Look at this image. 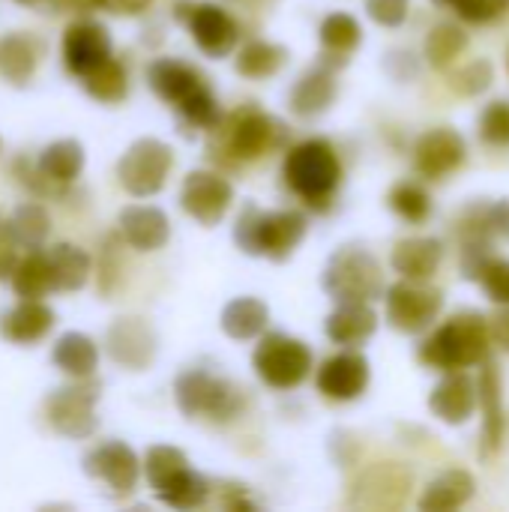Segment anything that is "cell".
<instances>
[{"label": "cell", "instance_id": "cell-52", "mask_svg": "<svg viewBox=\"0 0 509 512\" xmlns=\"http://www.w3.org/2000/svg\"><path fill=\"white\" fill-rule=\"evenodd\" d=\"M0 150H3V141H0Z\"/></svg>", "mask_w": 509, "mask_h": 512}, {"label": "cell", "instance_id": "cell-3", "mask_svg": "<svg viewBox=\"0 0 509 512\" xmlns=\"http://www.w3.org/2000/svg\"><path fill=\"white\" fill-rule=\"evenodd\" d=\"M285 186L312 210H327L342 183V162L327 138H306L288 147L282 162Z\"/></svg>", "mask_w": 509, "mask_h": 512}, {"label": "cell", "instance_id": "cell-29", "mask_svg": "<svg viewBox=\"0 0 509 512\" xmlns=\"http://www.w3.org/2000/svg\"><path fill=\"white\" fill-rule=\"evenodd\" d=\"M42 45L30 33L0 36V78L12 87H27L36 75Z\"/></svg>", "mask_w": 509, "mask_h": 512}, {"label": "cell", "instance_id": "cell-13", "mask_svg": "<svg viewBox=\"0 0 509 512\" xmlns=\"http://www.w3.org/2000/svg\"><path fill=\"white\" fill-rule=\"evenodd\" d=\"M234 204V186L228 177H222L219 171H210V168H198V171H189L183 177V186H180V207L186 210V216H192L198 225L204 228H213L219 225L228 210Z\"/></svg>", "mask_w": 509, "mask_h": 512}, {"label": "cell", "instance_id": "cell-30", "mask_svg": "<svg viewBox=\"0 0 509 512\" xmlns=\"http://www.w3.org/2000/svg\"><path fill=\"white\" fill-rule=\"evenodd\" d=\"M45 261L51 270V285L54 294H72L81 291L93 273V261L81 246L72 243H57V246H45Z\"/></svg>", "mask_w": 509, "mask_h": 512}, {"label": "cell", "instance_id": "cell-50", "mask_svg": "<svg viewBox=\"0 0 509 512\" xmlns=\"http://www.w3.org/2000/svg\"><path fill=\"white\" fill-rule=\"evenodd\" d=\"M489 333H492V345L509 354V303L501 306V312H495V318L489 321Z\"/></svg>", "mask_w": 509, "mask_h": 512}, {"label": "cell", "instance_id": "cell-14", "mask_svg": "<svg viewBox=\"0 0 509 512\" xmlns=\"http://www.w3.org/2000/svg\"><path fill=\"white\" fill-rule=\"evenodd\" d=\"M81 471L90 480L105 483L117 498L132 495L141 483V459L123 441H102L90 447L81 459Z\"/></svg>", "mask_w": 509, "mask_h": 512}, {"label": "cell", "instance_id": "cell-15", "mask_svg": "<svg viewBox=\"0 0 509 512\" xmlns=\"http://www.w3.org/2000/svg\"><path fill=\"white\" fill-rule=\"evenodd\" d=\"M105 348H108V357L126 372H144L153 366L159 354V336L144 318L123 315L108 327Z\"/></svg>", "mask_w": 509, "mask_h": 512}, {"label": "cell", "instance_id": "cell-18", "mask_svg": "<svg viewBox=\"0 0 509 512\" xmlns=\"http://www.w3.org/2000/svg\"><path fill=\"white\" fill-rule=\"evenodd\" d=\"M411 486H414V477L408 468L396 462H381L360 474V480L354 483L351 504L363 510H396L408 501Z\"/></svg>", "mask_w": 509, "mask_h": 512}, {"label": "cell", "instance_id": "cell-21", "mask_svg": "<svg viewBox=\"0 0 509 512\" xmlns=\"http://www.w3.org/2000/svg\"><path fill=\"white\" fill-rule=\"evenodd\" d=\"M120 237L138 252H156L171 240V219L162 207L153 204H129L117 216Z\"/></svg>", "mask_w": 509, "mask_h": 512}, {"label": "cell", "instance_id": "cell-36", "mask_svg": "<svg viewBox=\"0 0 509 512\" xmlns=\"http://www.w3.org/2000/svg\"><path fill=\"white\" fill-rule=\"evenodd\" d=\"M6 228L21 249H42L51 234V216L39 201H21L6 219Z\"/></svg>", "mask_w": 509, "mask_h": 512}, {"label": "cell", "instance_id": "cell-37", "mask_svg": "<svg viewBox=\"0 0 509 512\" xmlns=\"http://www.w3.org/2000/svg\"><path fill=\"white\" fill-rule=\"evenodd\" d=\"M156 498L171 510H198V507H204L210 501V480L189 465L174 480H168L162 489H156Z\"/></svg>", "mask_w": 509, "mask_h": 512}, {"label": "cell", "instance_id": "cell-38", "mask_svg": "<svg viewBox=\"0 0 509 512\" xmlns=\"http://www.w3.org/2000/svg\"><path fill=\"white\" fill-rule=\"evenodd\" d=\"M81 84H84L87 96L102 105H120L129 96V72L117 57H108L96 69H90L81 78Z\"/></svg>", "mask_w": 509, "mask_h": 512}, {"label": "cell", "instance_id": "cell-1", "mask_svg": "<svg viewBox=\"0 0 509 512\" xmlns=\"http://www.w3.org/2000/svg\"><path fill=\"white\" fill-rule=\"evenodd\" d=\"M147 84L192 129L210 132L222 120V108L210 81L201 69L180 57H156L147 66Z\"/></svg>", "mask_w": 509, "mask_h": 512}, {"label": "cell", "instance_id": "cell-33", "mask_svg": "<svg viewBox=\"0 0 509 512\" xmlns=\"http://www.w3.org/2000/svg\"><path fill=\"white\" fill-rule=\"evenodd\" d=\"M51 363L66 375V378H93L99 366V345L78 330L63 333L54 348H51Z\"/></svg>", "mask_w": 509, "mask_h": 512}, {"label": "cell", "instance_id": "cell-8", "mask_svg": "<svg viewBox=\"0 0 509 512\" xmlns=\"http://www.w3.org/2000/svg\"><path fill=\"white\" fill-rule=\"evenodd\" d=\"M315 357L309 345L288 333H261L252 351V369L270 390H294L312 375Z\"/></svg>", "mask_w": 509, "mask_h": 512}, {"label": "cell", "instance_id": "cell-25", "mask_svg": "<svg viewBox=\"0 0 509 512\" xmlns=\"http://www.w3.org/2000/svg\"><path fill=\"white\" fill-rule=\"evenodd\" d=\"M54 309L42 300H18L0 318V336L12 345H36L54 330Z\"/></svg>", "mask_w": 509, "mask_h": 512}, {"label": "cell", "instance_id": "cell-40", "mask_svg": "<svg viewBox=\"0 0 509 512\" xmlns=\"http://www.w3.org/2000/svg\"><path fill=\"white\" fill-rule=\"evenodd\" d=\"M183 468H189V459L180 447H171V444H153L141 462V474L147 477L153 492L162 489L168 480H174Z\"/></svg>", "mask_w": 509, "mask_h": 512}, {"label": "cell", "instance_id": "cell-45", "mask_svg": "<svg viewBox=\"0 0 509 512\" xmlns=\"http://www.w3.org/2000/svg\"><path fill=\"white\" fill-rule=\"evenodd\" d=\"M480 138L489 147H509V102H489L480 114Z\"/></svg>", "mask_w": 509, "mask_h": 512}, {"label": "cell", "instance_id": "cell-4", "mask_svg": "<svg viewBox=\"0 0 509 512\" xmlns=\"http://www.w3.org/2000/svg\"><path fill=\"white\" fill-rule=\"evenodd\" d=\"M210 135V153L231 162H255L288 144V126L255 105L237 108L234 114H222Z\"/></svg>", "mask_w": 509, "mask_h": 512}, {"label": "cell", "instance_id": "cell-32", "mask_svg": "<svg viewBox=\"0 0 509 512\" xmlns=\"http://www.w3.org/2000/svg\"><path fill=\"white\" fill-rule=\"evenodd\" d=\"M270 324V306L258 297H234L225 303L219 315V327L234 342H252L258 339Z\"/></svg>", "mask_w": 509, "mask_h": 512}, {"label": "cell", "instance_id": "cell-41", "mask_svg": "<svg viewBox=\"0 0 509 512\" xmlns=\"http://www.w3.org/2000/svg\"><path fill=\"white\" fill-rule=\"evenodd\" d=\"M462 234H486V237H504L509 240V201L477 204L465 210Z\"/></svg>", "mask_w": 509, "mask_h": 512}, {"label": "cell", "instance_id": "cell-11", "mask_svg": "<svg viewBox=\"0 0 509 512\" xmlns=\"http://www.w3.org/2000/svg\"><path fill=\"white\" fill-rule=\"evenodd\" d=\"M387 321L393 330L405 336H417L435 324L444 309V291L429 285V279H399L384 288Z\"/></svg>", "mask_w": 509, "mask_h": 512}, {"label": "cell", "instance_id": "cell-22", "mask_svg": "<svg viewBox=\"0 0 509 512\" xmlns=\"http://www.w3.org/2000/svg\"><path fill=\"white\" fill-rule=\"evenodd\" d=\"M336 93H339L336 69L321 60L297 78V84L291 87L288 105L297 117L312 120V117H321L324 111H330V105L336 102Z\"/></svg>", "mask_w": 509, "mask_h": 512}, {"label": "cell", "instance_id": "cell-9", "mask_svg": "<svg viewBox=\"0 0 509 512\" xmlns=\"http://www.w3.org/2000/svg\"><path fill=\"white\" fill-rule=\"evenodd\" d=\"M102 387L93 378H69V384L57 387L45 399V420L48 426L66 441H87L99 429L96 402Z\"/></svg>", "mask_w": 509, "mask_h": 512}, {"label": "cell", "instance_id": "cell-47", "mask_svg": "<svg viewBox=\"0 0 509 512\" xmlns=\"http://www.w3.org/2000/svg\"><path fill=\"white\" fill-rule=\"evenodd\" d=\"M411 0H366V15L381 27H402L408 21Z\"/></svg>", "mask_w": 509, "mask_h": 512}, {"label": "cell", "instance_id": "cell-20", "mask_svg": "<svg viewBox=\"0 0 509 512\" xmlns=\"http://www.w3.org/2000/svg\"><path fill=\"white\" fill-rule=\"evenodd\" d=\"M477 402L483 405V435H480V453L489 459L492 453L501 450L504 432H507V414H504V393H501V372L486 357L480 363V378H477Z\"/></svg>", "mask_w": 509, "mask_h": 512}, {"label": "cell", "instance_id": "cell-39", "mask_svg": "<svg viewBox=\"0 0 509 512\" xmlns=\"http://www.w3.org/2000/svg\"><path fill=\"white\" fill-rule=\"evenodd\" d=\"M465 45H468V33L459 24H453V21H441V24H435L429 30L426 45H423V54H426V63L432 69H441L444 72L447 66L456 63V57L465 51Z\"/></svg>", "mask_w": 509, "mask_h": 512}, {"label": "cell", "instance_id": "cell-44", "mask_svg": "<svg viewBox=\"0 0 509 512\" xmlns=\"http://www.w3.org/2000/svg\"><path fill=\"white\" fill-rule=\"evenodd\" d=\"M474 282H480V288L486 291V297L498 306L509 303V261L507 258H495L489 255L480 270L474 273Z\"/></svg>", "mask_w": 509, "mask_h": 512}, {"label": "cell", "instance_id": "cell-31", "mask_svg": "<svg viewBox=\"0 0 509 512\" xmlns=\"http://www.w3.org/2000/svg\"><path fill=\"white\" fill-rule=\"evenodd\" d=\"M477 495V477L471 471H462V468H450L444 474H438L423 498H420V510L426 512H450L462 510L471 498Z\"/></svg>", "mask_w": 509, "mask_h": 512}, {"label": "cell", "instance_id": "cell-26", "mask_svg": "<svg viewBox=\"0 0 509 512\" xmlns=\"http://www.w3.org/2000/svg\"><path fill=\"white\" fill-rule=\"evenodd\" d=\"M318 39H321V60L333 69H342L348 57L360 48L363 27L351 12H330L318 27Z\"/></svg>", "mask_w": 509, "mask_h": 512}, {"label": "cell", "instance_id": "cell-6", "mask_svg": "<svg viewBox=\"0 0 509 512\" xmlns=\"http://www.w3.org/2000/svg\"><path fill=\"white\" fill-rule=\"evenodd\" d=\"M174 402L186 420L231 423L240 417L246 396L237 384L207 369H186L174 381Z\"/></svg>", "mask_w": 509, "mask_h": 512}, {"label": "cell", "instance_id": "cell-34", "mask_svg": "<svg viewBox=\"0 0 509 512\" xmlns=\"http://www.w3.org/2000/svg\"><path fill=\"white\" fill-rule=\"evenodd\" d=\"M9 279H12V291H15L18 300H42V297L54 294L51 270H48V261H45V246L42 249H27V255L15 261Z\"/></svg>", "mask_w": 509, "mask_h": 512}, {"label": "cell", "instance_id": "cell-43", "mask_svg": "<svg viewBox=\"0 0 509 512\" xmlns=\"http://www.w3.org/2000/svg\"><path fill=\"white\" fill-rule=\"evenodd\" d=\"M492 81H495V66H492L489 60H483V57L465 63V66H459V69L450 75V87H453L459 96H468V99L483 96V93L492 87Z\"/></svg>", "mask_w": 509, "mask_h": 512}, {"label": "cell", "instance_id": "cell-27", "mask_svg": "<svg viewBox=\"0 0 509 512\" xmlns=\"http://www.w3.org/2000/svg\"><path fill=\"white\" fill-rule=\"evenodd\" d=\"M444 261V243L438 237H405L393 246L390 264L402 279H432Z\"/></svg>", "mask_w": 509, "mask_h": 512}, {"label": "cell", "instance_id": "cell-48", "mask_svg": "<svg viewBox=\"0 0 509 512\" xmlns=\"http://www.w3.org/2000/svg\"><path fill=\"white\" fill-rule=\"evenodd\" d=\"M111 252H114V237L105 243V249L99 255V288H102V294L114 291V282H117V273H120V264L111 261Z\"/></svg>", "mask_w": 509, "mask_h": 512}, {"label": "cell", "instance_id": "cell-5", "mask_svg": "<svg viewBox=\"0 0 509 512\" xmlns=\"http://www.w3.org/2000/svg\"><path fill=\"white\" fill-rule=\"evenodd\" d=\"M492 351V333H489V318L480 312H462L441 324L423 345H420V360L438 372H456V369H471L480 366Z\"/></svg>", "mask_w": 509, "mask_h": 512}, {"label": "cell", "instance_id": "cell-28", "mask_svg": "<svg viewBox=\"0 0 509 512\" xmlns=\"http://www.w3.org/2000/svg\"><path fill=\"white\" fill-rule=\"evenodd\" d=\"M84 162H87L84 144L75 141V138H60V141L45 144L33 165H36L42 180H48L51 186L63 189V186H69V183H75L81 177Z\"/></svg>", "mask_w": 509, "mask_h": 512}, {"label": "cell", "instance_id": "cell-42", "mask_svg": "<svg viewBox=\"0 0 509 512\" xmlns=\"http://www.w3.org/2000/svg\"><path fill=\"white\" fill-rule=\"evenodd\" d=\"M387 204H390V210L399 219H405L411 225H420V222H426L432 216V198H429V192L420 183H411V180L396 183L390 189V195H387Z\"/></svg>", "mask_w": 509, "mask_h": 512}, {"label": "cell", "instance_id": "cell-2", "mask_svg": "<svg viewBox=\"0 0 509 512\" xmlns=\"http://www.w3.org/2000/svg\"><path fill=\"white\" fill-rule=\"evenodd\" d=\"M306 231L309 219L303 210H261L258 204H246L234 222V243L243 255L282 264L306 240Z\"/></svg>", "mask_w": 509, "mask_h": 512}, {"label": "cell", "instance_id": "cell-19", "mask_svg": "<svg viewBox=\"0 0 509 512\" xmlns=\"http://www.w3.org/2000/svg\"><path fill=\"white\" fill-rule=\"evenodd\" d=\"M468 156V144L456 129H432L414 144V168L426 180H441L453 174Z\"/></svg>", "mask_w": 509, "mask_h": 512}, {"label": "cell", "instance_id": "cell-16", "mask_svg": "<svg viewBox=\"0 0 509 512\" xmlns=\"http://www.w3.org/2000/svg\"><path fill=\"white\" fill-rule=\"evenodd\" d=\"M63 66L69 75L84 78L90 69H96L99 63H105L108 57H114V42L105 24L93 21V18H78L63 30Z\"/></svg>", "mask_w": 509, "mask_h": 512}, {"label": "cell", "instance_id": "cell-46", "mask_svg": "<svg viewBox=\"0 0 509 512\" xmlns=\"http://www.w3.org/2000/svg\"><path fill=\"white\" fill-rule=\"evenodd\" d=\"M435 3L456 9V15L471 24H486L509 12V0H435Z\"/></svg>", "mask_w": 509, "mask_h": 512}, {"label": "cell", "instance_id": "cell-49", "mask_svg": "<svg viewBox=\"0 0 509 512\" xmlns=\"http://www.w3.org/2000/svg\"><path fill=\"white\" fill-rule=\"evenodd\" d=\"M90 3L114 15H141L153 0H90Z\"/></svg>", "mask_w": 509, "mask_h": 512}, {"label": "cell", "instance_id": "cell-51", "mask_svg": "<svg viewBox=\"0 0 509 512\" xmlns=\"http://www.w3.org/2000/svg\"><path fill=\"white\" fill-rule=\"evenodd\" d=\"M15 3H21V6H27V3H36V0H15Z\"/></svg>", "mask_w": 509, "mask_h": 512}, {"label": "cell", "instance_id": "cell-23", "mask_svg": "<svg viewBox=\"0 0 509 512\" xmlns=\"http://www.w3.org/2000/svg\"><path fill=\"white\" fill-rule=\"evenodd\" d=\"M324 333L339 348H360L378 333V312L372 303H336L324 321Z\"/></svg>", "mask_w": 509, "mask_h": 512}, {"label": "cell", "instance_id": "cell-12", "mask_svg": "<svg viewBox=\"0 0 509 512\" xmlns=\"http://www.w3.org/2000/svg\"><path fill=\"white\" fill-rule=\"evenodd\" d=\"M174 15H177V21L186 24L192 42L198 45V51L204 57L222 60L240 42L237 21L222 6H216V3H186V0H180Z\"/></svg>", "mask_w": 509, "mask_h": 512}, {"label": "cell", "instance_id": "cell-35", "mask_svg": "<svg viewBox=\"0 0 509 512\" xmlns=\"http://www.w3.org/2000/svg\"><path fill=\"white\" fill-rule=\"evenodd\" d=\"M285 60H288V48L285 45H276V42H267V39H249L237 51L234 69L243 78L261 81V78H273L285 66Z\"/></svg>", "mask_w": 509, "mask_h": 512}, {"label": "cell", "instance_id": "cell-7", "mask_svg": "<svg viewBox=\"0 0 509 512\" xmlns=\"http://www.w3.org/2000/svg\"><path fill=\"white\" fill-rule=\"evenodd\" d=\"M321 285L333 303H372L384 297V273L378 258L363 246H342L330 255Z\"/></svg>", "mask_w": 509, "mask_h": 512}, {"label": "cell", "instance_id": "cell-17", "mask_svg": "<svg viewBox=\"0 0 509 512\" xmlns=\"http://www.w3.org/2000/svg\"><path fill=\"white\" fill-rule=\"evenodd\" d=\"M372 366L357 348H345L321 363L315 375V387L330 402H354L369 390Z\"/></svg>", "mask_w": 509, "mask_h": 512}, {"label": "cell", "instance_id": "cell-10", "mask_svg": "<svg viewBox=\"0 0 509 512\" xmlns=\"http://www.w3.org/2000/svg\"><path fill=\"white\" fill-rule=\"evenodd\" d=\"M174 168V150L162 138H138L117 159V183L132 198H153L165 189Z\"/></svg>", "mask_w": 509, "mask_h": 512}, {"label": "cell", "instance_id": "cell-24", "mask_svg": "<svg viewBox=\"0 0 509 512\" xmlns=\"http://www.w3.org/2000/svg\"><path fill=\"white\" fill-rule=\"evenodd\" d=\"M474 408H477V381H471V375H465L462 369L447 372V378L429 396V411L447 426L468 423Z\"/></svg>", "mask_w": 509, "mask_h": 512}]
</instances>
